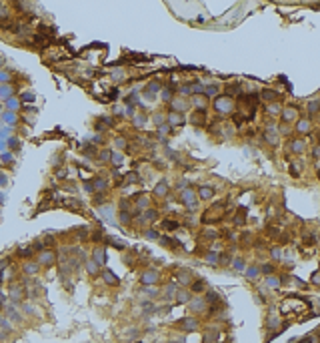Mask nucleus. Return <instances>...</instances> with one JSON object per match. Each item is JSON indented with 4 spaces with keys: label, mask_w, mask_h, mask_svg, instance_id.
<instances>
[{
    "label": "nucleus",
    "mask_w": 320,
    "mask_h": 343,
    "mask_svg": "<svg viewBox=\"0 0 320 343\" xmlns=\"http://www.w3.org/2000/svg\"><path fill=\"white\" fill-rule=\"evenodd\" d=\"M214 108L218 112H230L232 108H234V101H232L230 97H216Z\"/></svg>",
    "instance_id": "1"
},
{
    "label": "nucleus",
    "mask_w": 320,
    "mask_h": 343,
    "mask_svg": "<svg viewBox=\"0 0 320 343\" xmlns=\"http://www.w3.org/2000/svg\"><path fill=\"white\" fill-rule=\"evenodd\" d=\"M182 201H184V205H186L188 209H194L196 207V195L192 189H186L184 193H182Z\"/></svg>",
    "instance_id": "2"
},
{
    "label": "nucleus",
    "mask_w": 320,
    "mask_h": 343,
    "mask_svg": "<svg viewBox=\"0 0 320 343\" xmlns=\"http://www.w3.org/2000/svg\"><path fill=\"white\" fill-rule=\"evenodd\" d=\"M158 281V271L150 269V271H144L142 273V283L144 285H152V283H156Z\"/></svg>",
    "instance_id": "3"
},
{
    "label": "nucleus",
    "mask_w": 320,
    "mask_h": 343,
    "mask_svg": "<svg viewBox=\"0 0 320 343\" xmlns=\"http://www.w3.org/2000/svg\"><path fill=\"white\" fill-rule=\"evenodd\" d=\"M222 209H224V203H216V205H212V209H210V211H206V221H208V219H210V221H214V219H218L220 217V215H218V213L220 211H222Z\"/></svg>",
    "instance_id": "4"
},
{
    "label": "nucleus",
    "mask_w": 320,
    "mask_h": 343,
    "mask_svg": "<svg viewBox=\"0 0 320 343\" xmlns=\"http://www.w3.org/2000/svg\"><path fill=\"white\" fill-rule=\"evenodd\" d=\"M296 118H298V111L294 108V106H288V108H284V111H282V121H284V122L296 121Z\"/></svg>",
    "instance_id": "5"
},
{
    "label": "nucleus",
    "mask_w": 320,
    "mask_h": 343,
    "mask_svg": "<svg viewBox=\"0 0 320 343\" xmlns=\"http://www.w3.org/2000/svg\"><path fill=\"white\" fill-rule=\"evenodd\" d=\"M264 139H266L270 145H276L278 143V129L276 126H268L266 133H264Z\"/></svg>",
    "instance_id": "6"
},
{
    "label": "nucleus",
    "mask_w": 320,
    "mask_h": 343,
    "mask_svg": "<svg viewBox=\"0 0 320 343\" xmlns=\"http://www.w3.org/2000/svg\"><path fill=\"white\" fill-rule=\"evenodd\" d=\"M178 325H180L184 331H194V329L198 327V321H196V319H192V317H186V319H182Z\"/></svg>",
    "instance_id": "7"
},
{
    "label": "nucleus",
    "mask_w": 320,
    "mask_h": 343,
    "mask_svg": "<svg viewBox=\"0 0 320 343\" xmlns=\"http://www.w3.org/2000/svg\"><path fill=\"white\" fill-rule=\"evenodd\" d=\"M38 263H42V265H52L54 263V253L52 251H42L38 257Z\"/></svg>",
    "instance_id": "8"
},
{
    "label": "nucleus",
    "mask_w": 320,
    "mask_h": 343,
    "mask_svg": "<svg viewBox=\"0 0 320 343\" xmlns=\"http://www.w3.org/2000/svg\"><path fill=\"white\" fill-rule=\"evenodd\" d=\"M192 102H194V106L198 108V111H204V106H206V94H192Z\"/></svg>",
    "instance_id": "9"
},
{
    "label": "nucleus",
    "mask_w": 320,
    "mask_h": 343,
    "mask_svg": "<svg viewBox=\"0 0 320 343\" xmlns=\"http://www.w3.org/2000/svg\"><path fill=\"white\" fill-rule=\"evenodd\" d=\"M168 121H170L172 126H176V125H182V122H184V116H182L180 112L174 111V112H170V115H168Z\"/></svg>",
    "instance_id": "10"
},
{
    "label": "nucleus",
    "mask_w": 320,
    "mask_h": 343,
    "mask_svg": "<svg viewBox=\"0 0 320 343\" xmlns=\"http://www.w3.org/2000/svg\"><path fill=\"white\" fill-rule=\"evenodd\" d=\"M94 261L98 263V265H102V263L106 261V255H104V249H102V247H96L94 249Z\"/></svg>",
    "instance_id": "11"
},
{
    "label": "nucleus",
    "mask_w": 320,
    "mask_h": 343,
    "mask_svg": "<svg viewBox=\"0 0 320 343\" xmlns=\"http://www.w3.org/2000/svg\"><path fill=\"white\" fill-rule=\"evenodd\" d=\"M304 147H306V143L302 139H296V140H292V145H290V149H292V153H302L304 150Z\"/></svg>",
    "instance_id": "12"
},
{
    "label": "nucleus",
    "mask_w": 320,
    "mask_h": 343,
    "mask_svg": "<svg viewBox=\"0 0 320 343\" xmlns=\"http://www.w3.org/2000/svg\"><path fill=\"white\" fill-rule=\"evenodd\" d=\"M190 309L192 311H204L206 309V303L202 299H192L190 301Z\"/></svg>",
    "instance_id": "13"
},
{
    "label": "nucleus",
    "mask_w": 320,
    "mask_h": 343,
    "mask_svg": "<svg viewBox=\"0 0 320 343\" xmlns=\"http://www.w3.org/2000/svg\"><path fill=\"white\" fill-rule=\"evenodd\" d=\"M102 277H104V281H106V283H110V285H118V279H116V275L112 273V271H104Z\"/></svg>",
    "instance_id": "14"
},
{
    "label": "nucleus",
    "mask_w": 320,
    "mask_h": 343,
    "mask_svg": "<svg viewBox=\"0 0 320 343\" xmlns=\"http://www.w3.org/2000/svg\"><path fill=\"white\" fill-rule=\"evenodd\" d=\"M176 279L180 281L182 285H186V283H190L192 275H190V273H188V271H178V275H176Z\"/></svg>",
    "instance_id": "15"
},
{
    "label": "nucleus",
    "mask_w": 320,
    "mask_h": 343,
    "mask_svg": "<svg viewBox=\"0 0 320 343\" xmlns=\"http://www.w3.org/2000/svg\"><path fill=\"white\" fill-rule=\"evenodd\" d=\"M320 111V101H310L308 102V115H316Z\"/></svg>",
    "instance_id": "16"
},
{
    "label": "nucleus",
    "mask_w": 320,
    "mask_h": 343,
    "mask_svg": "<svg viewBox=\"0 0 320 343\" xmlns=\"http://www.w3.org/2000/svg\"><path fill=\"white\" fill-rule=\"evenodd\" d=\"M198 195H200V199H212V189L210 187H200V191H198Z\"/></svg>",
    "instance_id": "17"
},
{
    "label": "nucleus",
    "mask_w": 320,
    "mask_h": 343,
    "mask_svg": "<svg viewBox=\"0 0 320 343\" xmlns=\"http://www.w3.org/2000/svg\"><path fill=\"white\" fill-rule=\"evenodd\" d=\"M230 94H240V84H228L226 87V97Z\"/></svg>",
    "instance_id": "18"
},
{
    "label": "nucleus",
    "mask_w": 320,
    "mask_h": 343,
    "mask_svg": "<svg viewBox=\"0 0 320 343\" xmlns=\"http://www.w3.org/2000/svg\"><path fill=\"white\" fill-rule=\"evenodd\" d=\"M154 193H156V195H160V197H164V195L168 193V185H166V183H164V181H162V183H160V185H158L156 189H154Z\"/></svg>",
    "instance_id": "19"
},
{
    "label": "nucleus",
    "mask_w": 320,
    "mask_h": 343,
    "mask_svg": "<svg viewBox=\"0 0 320 343\" xmlns=\"http://www.w3.org/2000/svg\"><path fill=\"white\" fill-rule=\"evenodd\" d=\"M296 131L298 133H308V131H310V122H308V121H300V122H298V126H296Z\"/></svg>",
    "instance_id": "20"
},
{
    "label": "nucleus",
    "mask_w": 320,
    "mask_h": 343,
    "mask_svg": "<svg viewBox=\"0 0 320 343\" xmlns=\"http://www.w3.org/2000/svg\"><path fill=\"white\" fill-rule=\"evenodd\" d=\"M162 227L166 229V231H176V229H178V223H176V221H162Z\"/></svg>",
    "instance_id": "21"
},
{
    "label": "nucleus",
    "mask_w": 320,
    "mask_h": 343,
    "mask_svg": "<svg viewBox=\"0 0 320 343\" xmlns=\"http://www.w3.org/2000/svg\"><path fill=\"white\" fill-rule=\"evenodd\" d=\"M192 122H194V125H202V122H204V111L196 112V115L192 116Z\"/></svg>",
    "instance_id": "22"
},
{
    "label": "nucleus",
    "mask_w": 320,
    "mask_h": 343,
    "mask_svg": "<svg viewBox=\"0 0 320 343\" xmlns=\"http://www.w3.org/2000/svg\"><path fill=\"white\" fill-rule=\"evenodd\" d=\"M262 98H264V101H276L278 94H276L274 90H264V92H262Z\"/></svg>",
    "instance_id": "23"
},
{
    "label": "nucleus",
    "mask_w": 320,
    "mask_h": 343,
    "mask_svg": "<svg viewBox=\"0 0 320 343\" xmlns=\"http://www.w3.org/2000/svg\"><path fill=\"white\" fill-rule=\"evenodd\" d=\"M142 221H156V211H146L142 215Z\"/></svg>",
    "instance_id": "24"
},
{
    "label": "nucleus",
    "mask_w": 320,
    "mask_h": 343,
    "mask_svg": "<svg viewBox=\"0 0 320 343\" xmlns=\"http://www.w3.org/2000/svg\"><path fill=\"white\" fill-rule=\"evenodd\" d=\"M216 337H218V329H212L210 333H206V337H204V339H206V343H212Z\"/></svg>",
    "instance_id": "25"
},
{
    "label": "nucleus",
    "mask_w": 320,
    "mask_h": 343,
    "mask_svg": "<svg viewBox=\"0 0 320 343\" xmlns=\"http://www.w3.org/2000/svg\"><path fill=\"white\" fill-rule=\"evenodd\" d=\"M172 104H174V108H176V111H186V102L182 101V98H178V101H174V102H172Z\"/></svg>",
    "instance_id": "26"
},
{
    "label": "nucleus",
    "mask_w": 320,
    "mask_h": 343,
    "mask_svg": "<svg viewBox=\"0 0 320 343\" xmlns=\"http://www.w3.org/2000/svg\"><path fill=\"white\" fill-rule=\"evenodd\" d=\"M176 293V285L172 283V285H168L166 289H164V297H172V295Z\"/></svg>",
    "instance_id": "27"
},
{
    "label": "nucleus",
    "mask_w": 320,
    "mask_h": 343,
    "mask_svg": "<svg viewBox=\"0 0 320 343\" xmlns=\"http://www.w3.org/2000/svg\"><path fill=\"white\" fill-rule=\"evenodd\" d=\"M244 215H246V209H238V217H236V223H238V225H240V223H244V219H246V217H244Z\"/></svg>",
    "instance_id": "28"
},
{
    "label": "nucleus",
    "mask_w": 320,
    "mask_h": 343,
    "mask_svg": "<svg viewBox=\"0 0 320 343\" xmlns=\"http://www.w3.org/2000/svg\"><path fill=\"white\" fill-rule=\"evenodd\" d=\"M266 285H268V287H278V285H280V281H278L276 277H268V279H266Z\"/></svg>",
    "instance_id": "29"
},
{
    "label": "nucleus",
    "mask_w": 320,
    "mask_h": 343,
    "mask_svg": "<svg viewBox=\"0 0 320 343\" xmlns=\"http://www.w3.org/2000/svg\"><path fill=\"white\" fill-rule=\"evenodd\" d=\"M206 261L210 263V265H214V263L218 261V255H216V253H208V255H206Z\"/></svg>",
    "instance_id": "30"
},
{
    "label": "nucleus",
    "mask_w": 320,
    "mask_h": 343,
    "mask_svg": "<svg viewBox=\"0 0 320 343\" xmlns=\"http://www.w3.org/2000/svg\"><path fill=\"white\" fill-rule=\"evenodd\" d=\"M216 92H218V88H216V87H208V88H204V94H206V97H214Z\"/></svg>",
    "instance_id": "31"
},
{
    "label": "nucleus",
    "mask_w": 320,
    "mask_h": 343,
    "mask_svg": "<svg viewBox=\"0 0 320 343\" xmlns=\"http://www.w3.org/2000/svg\"><path fill=\"white\" fill-rule=\"evenodd\" d=\"M24 269H26V273H32V275H34V273L38 271V265H32V263H28V265L24 267Z\"/></svg>",
    "instance_id": "32"
},
{
    "label": "nucleus",
    "mask_w": 320,
    "mask_h": 343,
    "mask_svg": "<svg viewBox=\"0 0 320 343\" xmlns=\"http://www.w3.org/2000/svg\"><path fill=\"white\" fill-rule=\"evenodd\" d=\"M244 267H246V265H244L242 259H236V261H234V269L236 271H244Z\"/></svg>",
    "instance_id": "33"
},
{
    "label": "nucleus",
    "mask_w": 320,
    "mask_h": 343,
    "mask_svg": "<svg viewBox=\"0 0 320 343\" xmlns=\"http://www.w3.org/2000/svg\"><path fill=\"white\" fill-rule=\"evenodd\" d=\"M120 223H124V225H126V223H130V215H128L126 211L120 213Z\"/></svg>",
    "instance_id": "34"
},
{
    "label": "nucleus",
    "mask_w": 320,
    "mask_h": 343,
    "mask_svg": "<svg viewBox=\"0 0 320 343\" xmlns=\"http://www.w3.org/2000/svg\"><path fill=\"white\" fill-rule=\"evenodd\" d=\"M88 271H90L92 275H96V271H98V263H92V261H88Z\"/></svg>",
    "instance_id": "35"
},
{
    "label": "nucleus",
    "mask_w": 320,
    "mask_h": 343,
    "mask_svg": "<svg viewBox=\"0 0 320 343\" xmlns=\"http://www.w3.org/2000/svg\"><path fill=\"white\" fill-rule=\"evenodd\" d=\"M8 108H20V101H16V98H10V101H8Z\"/></svg>",
    "instance_id": "36"
},
{
    "label": "nucleus",
    "mask_w": 320,
    "mask_h": 343,
    "mask_svg": "<svg viewBox=\"0 0 320 343\" xmlns=\"http://www.w3.org/2000/svg\"><path fill=\"white\" fill-rule=\"evenodd\" d=\"M160 243H162L164 247H172V245H174V241H172V239H168V237H160Z\"/></svg>",
    "instance_id": "37"
},
{
    "label": "nucleus",
    "mask_w": 320,
    "mask_h": 343,
    "mask_svg": "<svg viewBox=\"0 0 320 343\" xmlns=\"http://www.w3.org/2000/svg\"><path fill=\"white\" fill-rule=\"evenodd\" d=\"M146 205H148V197H144V195H142V197H138V207L142 209V207H146Z\"/></svg>",
    "instance_id": "38"
},
{
    "label": "nucleus",
    "mask_w": 320,
    "mask_h": 343,
    "mask_svg": "<svg viewBox=\"0 0 320 343\" xmlns=\"http://www.w3.org/2000/svg\"><path fill=\"white\" fill-rule=\"evenodd\" d=\"M246 275H248V277H256L258 275V267H250V269L246 271Z\"/></svg>",
    "instance_id": "39"
},
{
    "label": "nucleus",
    "mask_w": 320,
    "mask_h": 343,
    "mask_svg": "<svg viewBox=\"0 0 320 343\" xmlns=\"http://www.w3.org/2000/svg\"><path fill=\"white\" fill-rule=\"evenodd\" d=\"M126 181H130V183H136V181H138V175H136V173L126 175Z\"/></svg>",
    "instance_id": "40"
},
{
    "label": "nucleus",
    "mask_w": 320,
    "mask_h": 343,
    "mask_svg": "<svg viewBox=\"0 0 320 343\" xmlns=\"http://www.w3.org/2000/svg\"><path fill=\"white\" fill-rule=\"evenodd\" d=\"M184 301H188V293H178V303H184Z\"/></svg>",
    "instance_id": "41"
},
{
    "label": "nucleus",
    "mask_w": 320,
    "mask_h": 343,
    "mask_svg": "<svg viewBox=\"0 0 320 343\" xmlns=\"http://www.w3.org/2000/svg\"><path fill=\"white\" fill-rule=\"evenodd\" d=\"M8 94H10V88H8V87H2V88H0V97H8Z\"/></svg>",
    "instance_id": "42"
},
{
    "label": "nucleus",
    "mask_w": 320,
    "mask_h": 343,
    "mask_svg": "<svg viewBox=\"0 0 320 343\" xmlns=\"http://www.w3.org/2000/svg\"><path fill=\"white\" fill-rule=\"evenodd\" d=\"M22 101H26V102L34 101V94H30V92H26V94H22Z\"/></svg>",
    "instance_id": "43"
},
{
    "label": "nucleus",
    "mask_w": 320,
    "mask_h": 343,
    "mask_svg": "<svg viewBox=\"0 0 320 343\" xmlns=\"http://www.w3.org/2000/svg\"><path fill=\"white\" fill-rule=\"evenodd\" d=\"M154 121H156V125H162V122H164V116H162V115H154Z\"/></svg>",
    "instance_id": "44"
},
{
    "label": "nucleus",
    "mask_w": 320,
    "mask_h": 343,
    "mask_svg": "<svg viewBox=\"0 0 320 343\" xmlns=\"http://www.w3.org/2000/svg\"><path fill=\"white\" fill-rule=\"evenodd\" d=\"M206 299L210 301V303H214V301L218 299V297H216V293H208V295H206Z\"/></svg>",
    "instance_id": "45"
},
{
    "label": "nucleus",
    "mask_w": 320,
    "mask_h": 343,
    "mask_svg": "<svg viewBox=\"0 0 320 343\" xmlns=\"http://www.w3.org/2000/svg\"><path fill=\"white\" fill-rule=\"evenodd\" d=\"M202 287H204V283H202V281H198V283H194V285H192V289H194V291H200Z\"/></svg>",
    "instance_id": "46"
},
{
    "label": "nucleus",
    "mask_w": 320,
    "mask_h": 343,
    "mask_svg": "<svg viewBox=\"0 0 320 343\" xmlns=\"http://www.w3.org/2000/svg\"><path fill=\"white\" fill-rule=\"evenodd\" d=\"M146 237H148V239H158V235L152 231V229H150V231H146Z\"/></svg>",
    "instance_id": "47"
},
{
    "label": "nucleus",
    "mask_w": 320,
    "mask_h": 343,
    "mask_svg": "<svg viewBox=\"0 0 320 343\" xmlns=\"http://www.w3.org/2000/svg\"><path fill=\"white\" fill-rule=\"evenodd\" d=\"M94 187H98V189H104L106 185H104V181H102V179H98V181H94Z\"/></svg>",
    "instance_id": "48"
},
{
    "label": "nucleus",
    "mask_w": 320,
    "mask_h": 343,
    "mask_svg": "<svg viewBox=\"0 0 320 343\" xmlns=\"http://www.w3.org/2000/svg\"><path fill=\"white\" fill-rule=\"evenodd\" d=\"M94 203H98V205L104 203V195H96V197H94Z\"/></svg>",
    "instance_id": "49"
},
{
    "label": "nucleus",
    "mask_w": 320,
    "mask_h": 343,
    "mask_svg": "<svg viewBox=\"0 0 320 343\" xmlns=\"http://www.w3.org/2000/svg\"><path fill=\"white\" fill-rule=\"evenodd\" d=\"M6 181H8V179H6V175H0V187H4Z\"/></svg>",
    "instance_id": "50"
},
{
    "label": "nucleus",
    "mask_w": 320,
    "mask_h": 343,
    "mask_svg": "<svg viewBox=\"0 0 320 343\" xmlns=\"http://www.w3.org/2000/svg\"><path fill=\"white\" fill-rule=\"evenodd\" d=\"M8 78H10L8 72H0V80H8Z\"/></svg>",
    "instance_id": "51"
},
{
    "label": "nucleus",
    "mask_w": 320,
    "mask_h": 343,
    "mask_svg": "<svg viewBox=\"0 0 320 343\" xmlns=\"http://www.w3.org/2000/svg\"><path fill=\"white\" fill-rule=\"evenodd\" d=\"M268 111H270V112H278V106L276 104H270V106H268Z\"/></svg>",
    "instance_id": "52"
},
{
    "label": "nucleus",
    "mask_w": 320,
    "mask_h": 343,
    "mask_svg": "<svg viewBox=\"0 0 320 343\" xmlns=\"http://www.w3.org/2000/svg\"><path fill=\"white\" fill-rule=\"evenodd\" d=\"M262 271H264V273H270V271H272V267H270V265H264Z\"/></svg>",
    "instance_id": "53"
},
{
    "label": "nucleus",
    "mask_w": 320,
    "mask_h": 343,
    "mask_svg": "<svg viewBox=\"0 0 320 343\" xmlns=\"http://www.w3.org/2000/svg\"><path fill=\"white\" fill-rule=\"evenodd\" d=\"M314 157H316V159H320V147H316V149H314Z\"/></svg>",
    "instance_id": "54"
},
{
    "label": "nucleus",
    "mask_w": 320,
    "mask_h": 343,
    "mask_svg": "<svg viewBox=\"0 0 320 343\" xmlns=\"http://www.w3.org/2000/svg\"><path fill=\"white\" fill-rule=\"evenodd\" d=\"M162 97H164V98H170V90H168V88H166V90L162 92Z\"/></svg>",
    "instance_id": "55"
},
{
    "label": "nucleus",
    "mask_w": 320,
    "mask_h": 343,
    "mask_svg": "<svg viewBox=\"0 0 320 343\" xmlns=\"http://www.w3.org/2000/svg\"><path fill=\"white\" fill-rule=\"evenodd\" d=\"M314 283H320V275H318V273L314 275Z\"/></svg>",
    "instance_id": "56"
},
{
    "label": "nucleus",
    "mask_w": 320,
    "mask_h": 343,
    "mask_svg": "<svg viewBox=\"0 0 320 343\" xmlns=\"http://www.w3.org/2000/svg\"><path fill=\"white\" fill-rule=\"evenodd\" d=\"M0 203H4V195L0 193Z\"/></svg>",
    "instance_id": "57"
},
{
    "label": "nucleus",
    "mask_w": 320,
    "mask_h": 343,
    "mask_svg": "<svg viewBox=\"0 0 320 343\" xmlns=\"http://www.w3.org/2000/svg\"><path fill=\"white\" fill-rule=\"evenodd\" d=\"M0 281H2V273H0Z\"/></svg>",
    "instance_id": "58"
},
{
    "label": "nucleus",
    "mask_w": 320,
    "mask_h": 343,
    "mask_svg": "<svg viewBox=\"0 0 320 343\" xmlns=\"http://www.w3.org/2000/svg\"><path fill=\"white\" fill-rule=\"evenodd\" d=\"M170 343H174V341H170Z\"/></svg>",
    "instance_id": "59"
}]
</instances>
